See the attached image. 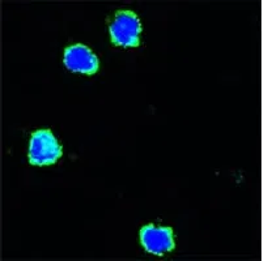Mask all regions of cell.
<instances>
[{"label": "cell", "instance_id": "obj_1", "mask_svg": "<svg viewBox=\"0 0 263 261\" xmlns=\"http://www.w3.org/2000/svg\"><path fill=\"white\" fill-rule=\"evenodd\" d=\"M110 37L114 45L122 47H135L139 45L142 32L140 21L131 11H119L114 14L109 25Z\"/></svg>", "mask_w": 263, "mask_h": 261}, {"label": "cell", "instance_id": "obj_2", "mask_svg": "<svg viewBox=\"0 0 263 261\" xmlns=\"http://www.w3.org/2000/svg\"><path fill=\"white\" fill-rule=\"evenodd\" d=\"M62 155V148L47 129H40L33 133L29 145V161L33 165H51Z\"/></svg>", "mask_w": 263, "mask_h": 261}, {"label": "cell", "instance_id": "obj_3", "mask_svg": "<svg viewBox=\"0 0 263 261\" xmlns=\"http://www.w3.org/2000/svg\"><path fill=\"white\" fill-rule=\"evenodd\" d=\"M140 242L145 251L156 256L165 255L174 248L173 233L169 227L147 225L140 230Z\"/></svg>", "mask_w": 263, "mask_h": 261}, {"label": "cell", "instance_id": "obj_4", "mask_svg": "<svg viewBox=\"0 0 263 261\" xmlns=\"http://www.w3.org/2000/svg\"><path fill=\"white\" fill-rule=\"evenodd\" d=\"M63 62L66 67L72 72L84 75H95L99 69V59L85 45H72L64 51Z\"/></svg>", "mask_w": 263, "mask_h": 261}]
</instances>
